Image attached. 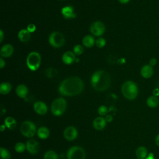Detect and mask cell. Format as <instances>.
Instances as JSON below:
<instances>
[{
  "instance_id": "cell-27",
  "label": "cell",
  "mask_w": 159,
  "mask_h": 159,
  "mask_svg": "<svg viewBox=\"0 0 159 159\" xmlns=\"http://www.w3.org/2000/svg\"><path fill=\"white\" fill-rule=\"evenodd\" d=\"M43 159H58V155L53 150H48L44 154Z\"/></svg>"
},
{
  "instance_id": "cell-9",
  "label": "cell",
  "mask_w": 159,
  "mask_h": 159,
  "mask_svg": "<svg viewBox=\"0 0 159 159\" xmlns=\"http://www.w3.org/2000/svg\"><path fill=\"white\" fill-rule=\"evenodd\" d=\"M90 31L96 36H101L105 31V25L101 21H96L91 25Z\"/></svg>"
},
{
  "instance_id": "cell-31",
  "label": "cell",
  "mask_w": 159,
  "mask_h": 159,
  "mask_svg": "<svg viewBox=\"0 0 159 159\" xmlns=\"http://www.w3.org/2000/svg\"><path fill=\"white\" fill-rule=\"evenodd\" d=\"M96 44L98 47L102 48L106 45V40L102 37H99L96 40Z\"/></svg>"
},
{
  "instance_id": "cell-25",
  "label": "cell",
  "mask_w": 159,
  "mask_h": 159,
  "mask_svg": "<svg viewBox=\"0 0 159 159\" xmlns=\"http://www.w3.org/2000/svg\"><path fill=\"white\" fill-rule=\"evenodd\" d=\"M11 84L8 82H3L0 85V93L2 94H7L11 90Z\"/></svg>"
},
{
  "instance_id": "cell-30",
  "label": "cell",
  "mask_w": 159,
  "mask_h": 159,
  "mask_svg": "<svg viewBox=\"0 0 159 159\" xmlns=\"http://www.w3.org/2000/svg\"><path fill=\"white\" fill-rule=\"evenodd\" d=\"M107 112H108V109H107V107L104 105H101V106H99L98 109V114L102 116H106Z\"/></svg>"
},
{
  "instance_id": "cell-3",
  "label": "cell",
  "mask_w": 159,
  "mask_h": 159,
  "mask_svg": "<svg viewBox=\"0 0 159 159\" xmlns=\"http://www.w3.org/2000/svg\"><path fill=\"white\" fill-rule=\"evenodd\" d=\"M121 91L123 96L129 100L135 99L139 93L137 85L132 81H125L122 86Z\"/></svg>"
},
{
  "instance_id": "cell-21",
  "label": "cell",
  "mask_w": 159,
  "mask_h": 159,
  "mask_svg": "<svg viewBox=\"0 0 159 159\" xmlns=\"http://www.w3.org/2000/svg\"><path fill=\"white\" fill-rule=\"evenodd\" d=\"M37 135L41 139H47L50 135V131L46 127H40L37 130Z\"/></svg>"
},
{
  "instance_id": "cell-19",
  "label": "cell",
  "mask_w": 159,
  "mask_h": 159,
  "mask_svg": "<svg viewBox=\"0 0 159 159\" xmlns=\"http://www.w3.org/2000/svg\"><path fill=\"white\" fill-rule=\"evenodd\" d=\"M148 155L147 149L143 146L138 147L135 151V155L137 159H145Z\"/></svg>"
},
{
  "instance_id": "cell-18",
  "label": "cell",
  "mask_w": 159,
  "mask_h": 159,
  "mask_svg": "<svg viewBox=\"0 0 159 159\" xmlns=\"http://www.w3.org/2000/svg\"><path fill=\"white\" fill-rule=\"evenodd\" d=\"M16 92L19 98H25L28 94V88L24 84H19L17 86Z\"/></svg>"
},
{
  "instance_id": "cell-35",
  "label": "cell",
  "mask_w": 159,
  "mask_h": 159,
  "mask_svg": "<svg viewBox=\"0 0 159 159\" xmlns=\"http://www.w3.org/2000/svg\"><path fill=\"white\" fill-rule=\"evenodd\" d=\"M145 159H155L154 157V154L153 153H149Z\"/></svg>"
},
{
  "instance_id": "cell-7",
  "label": "cell",
  "mask_w": 159,
  "mask_h": 159,
  "mask_svg": "<svg viewBox=\"0 0 159 159\" xmlns=\"http://www.w3.org/2000/svg\"><path fill=\"white\" fill-rule=\"evenodd\" d=\"M67 159H85L84 150L79 146H73L70 148L66 153Z\"/></svg>"
},
{
  "instance_id": "cell-41",
  "label": "cell",
  "mask_w": 159,
  "mask_h": 159,
  "mask_svg": "<svg viewBox=\"0 0 159 159\" xmlns=\"http://www.w3.org/2000/svg\"><path fill=\"white\" fill-rule=\"evenodd\" d=\"M0 35H1V37H0V42H1L3 40V32L2 30H0Z\"/></svg>"
},
{
  "instance_id": "cell-5",
  "label": "cell",
  "mask_w": 159,
  "mask_h": 159,
  "mask_svg": "<svg viewBox=\"0 0 159 159\" xmlns=\"http://www.w3.org/2000/svg\"><path fill=\"white\" fill-rule=\"evenodd\" d=\"M41 62V57L40 54L37 52H30L26 60L27 66L32 71L37 70L40 65Z\"/></svg>"
},
{
  "instance_id": "cell-39",
  "label": "cell",
  "mask_w": 159,
  "mask_h": 159,
  "mask_svg": "<svg viewBox=\"0 0 159 159\" xmlns=\"http://www.w3.org/2000/svg\"><path fill=\"white\" fill-rule=\"evenodd\" d=\"M6 127V126L5 125V124H2V125L0 126V130H1V132H3L4 130H5Z\"/></svg>"
},
{
  "instance_id": "cell-6",
  "label": "cell",
  "mask_w": 159,
  "mask_h": 159,
  "mask_svg": "<svg viewBox=\"0 0 159 159\" xmlns=\"http://www.w3.org/2000/svg\"><path fill=\"white\" fill-rule=\"evenodd\" d=\"M21 134L28 138L32 137L36 132V127L34 122L30 120L24 121L20 128Z\"/></svg>"
},
{
  "instance_id": "cell-15",
  "label": "cell",
  "mask_w": 159,
  "mask_h": 159,
  "mask_svg": "<svg viewBox=\"0 0 159 159\" xmlns=\"http://www.w3.org/2000/svg\"><path fill=\"white\" fill-rule=\"evenodd\" d=\"M14 51V48L11 44L4 45L1 48L0 55L2 57L7 58L12 55Z\"/></svg>"
},
{
  "instance_id": "cell-29",
  "label": "cell",
  "mask_w": 159,
  "mask_h": 159,
  "mask_svg": "<svg viewBox=\"0 0 159 159\" xmlns=\"http://www.w3.org/2000/svg\"><path fill=\"white\" fill-rule=\"evenodd\" d=\"M83 51H84V48H83V46H81V45H76L73 48V53L76 55H81L83 53Z\"/></svg>"
},
{
  "instance_id": "cell-28",
  "label": "cell",
  "mask_w": 159,
  "mask_h": 159,
  "mask_svg": "<svg viewBox=\"0 0 159 159\" xmlns=\"http://www.w3.org/2000/svg\"><path fill=\"white\" fill-rule=\"evenodd\" d=\"M14 149L17 153H22L26 149V145L22 142H17L14 146Z\"/></svg>"
},
{
  "instance_id": "cell-22",
  "label": "cell",
  "mask_w": 159,
  "mask_h": 159,
  "mask_svg": "<svg viewBox=\"0 0 159 159\" xmlns=\"http://www.w3.org/2000/svg\"><path fill=\"white\" fill-rule=\"evenodd\" d=\"M147 104L150 108H155L159 104V99L157 96H150L147 99Z\"/></svg>"
},
{
  "instance_id": "cell-40",
  "label": "cell",
  "mask_w": 159,
  "mask_h": 159,
  "mask_svg": "<svg viewBox=\"0 0 159 159\" xmlns=\"http://www.w3.org/2000/svg\"><path fill=\"white\" fill-rule=\"evenodd\" d=\"M118 1L122 4H127L130 1V0H118Z\"/></svg>"
},
{
  "instance_id": "cell-38",
  "label": "cell",
  "mask_w": 159,
  "mask_h": 159,
  "mask_svg": "<svg viewBox=\"0 0 159 159\" xmlns=\"http://www.w3.org/2000/svg\"><path fill=\"white\" fill-rule=\"evenodd\" d=\"M153 96H158L159 95V89H155L153 91Z\"/></svg>"
},
{
  "instance_id": "cell-23",
  "label": "cell",
  "mask_w": 159,
  "mask_h": 159,
  "mask_svg": "<svg viewBox=\"0 0 159 159\" xmlns=\"http://www.w3.org/2000/svg\"><path fill=\"white\" fill-rule=\"evenodd\" d=\"M4 124L6 127L10 130H13L16 128L17 122L14 118L12 117H7L4 120Z\"/></svg>"
},
{
  "instance_id": "cell-13",
  "label": "cell",
  "mask_w": 159,
  "mask_h": 159,
  "mask_svg": "<svg viewBox=\"0 0 159 159\" xmlns=\"http://www.w3.org/2000/svg\"><path fill=\"white\" fill-rule=\"evenodd\" d=\"M140 74L145 79L151 78L153 74V66L149 64L143 65L140 70Z\"/></svg>"
},
{
  "instance_id": "cell-20",
  "label": "cell",
  "mask_w": 159,
  "mask_h": 159,
  "mask_svg": "<svg viewBox=\"0 0 159 159\" xmlns=\"http://www.w3.org/2000/svg\"><path fill=\"white\" fill-rule=\"evenodd\" d=\"M18 37L22 42H28L30 39V33L26 29H22L18 33Z\"/></svg>"
},
{
  "instance_id": "cell-26",
  "label": "cell",
  "mask_w": 159,
  "mask_h": 159,
  "mask_svg": "<svg viewBox=\"0 0 159 159\" xmlns=\"http://www.w3.org/2000/svg\"><path fill=\"white\" fill-rule=\"evenodd\" d=\"M0 159H11V153L4 147L0 148Z\"/></svg>"
},
{
  "instance_id": "cell-4",
  "label": "cell",
  "mask_w": 159,
  "mask_h": 159,
  "mask_svg": "<svg viewBox=\"0 0 159 159\" xmlns=\"http://www.w3.org/2000/svg\"><path fill=\"white\" fill-rule=\"evenodd\" d=\"M66 101L63 98L55 99L51 104V112L55 116H61L66 111Z\"/></svg>"
},
{
  "instance_id": "cell-2",
  "label": "cell",
  "mask_w": 159,
  "mask_h": 159,
  "mask_svg": "<svg viewBox=\"0 0 159 159\" xmlns=\"http://www.w3.org/2000/svg\"><path fill=\"white\" fill-rule=\"evenodd\" d=\"M91 83L93 88L95 90L103 91L110 86L111 79L108 73L104 70H98L93 74Z\"/></svg>"
},
{
  "instance_id": "cell-17",
  "label": "cell",
  "mask_w": 159,
  "mask_h": 159,
  "mask_svg": "<svg viewBox=\"0 0 159 159\" xmlns=\"http://www.w3.org/2000/svg\"><path fill=\"white\" fill-rule=\"evenodd\" d=\"M75 54L71 51L66 52L62 56L63 62L66 65H70L73 63L75 61Z\"/></svg>"
},
{
  "instance_id": "cell-36",
  "label": "cell",
  "mask_w": 159,
  "mask_h": 159,
  "mask_svg": "<svg viewBox=\"0 0 159 159\" xmlns=\"http://www.w3.org/2000/svg\"><path fill=\"white\" fill-rule=\"evenodd\" d=\"M155 143L157 146L159 147V134L156 136L155 139Z\"/></svg>"
},
{
  "instance_id": "cell-32",
  "label": "cell",
  "mask_w": 159,
  "mask_h": 159,
  "mask_svg": "<svg viewBox=\"0 0 159 159\" xmlns=\"http://www.w3.org/2000/svg\"><path fill=\"white\" fill-rule=\"evenodd\" d=\"M36 29V27L34 24H30L27 25V30L30 32H34Z\"/></svg>"
},
{
  "instance_id": "cell-1",
  "label": "cell",
  "mask_w": 159,
  "mask_h": 159,
  "mask_svg": "<svg viewBox=\"0 0 159 159\" xmlns=\"http://www.w3.org/2000/svg\"><path fill=\"white\" fill-rule=\"evenodd\" d=\"M84 89V83L77 76L68 78L61 81L58 87L59 93L65 96H73L81 93Z\"/></svg>"
},
{
  "instance_id": "cell-11",
  "label": "cell",
  "mask_w": 159,
  "mask_h": 159,
  "mask_svg": "<svg viewBox=\"0 0 159 159\" xmlns=\"http://www.w3.org/2000/svg\"><path fill=\"white\" fill-rule=\"evenodd\" d=\"M26 149L32 155L37 154L40 149V146L38 142L34 139H31L27 141L26 142Z\"/></svg>"
},
{
  "instance_id": "cell-33",
  "label": "cell",
  "mask_w": 159,
  "mask_h": 159,
  "mask_svg": "<svg viewBox=\"0 0 159 159\" xmlns=\"http://www.w3.org/2000/svg\"><path fill=\"white\" fill-rule=\"evenodd\" d=\"M157 63V59L155 58H152L149 61V65H150L152 66L156 65Z\"/></svg>"
},
{
  "instance_id": "cell-34",
  "label": "cell",
  "mask_w": 159,
  "mask_h": 159,
  "mask_svg": "<svg viewBox=\"0 0 159 159\" xmlns=\"http://www.w3.org/2000/svg\"><path fill=\"white\" fill-rule=\"evenodd\" d=\"M113 119V117L111 115L109 114V115H106V117H105V120H106V122H110Z\"/></svg>"
},
{
  "instance_id": "cell-10",
  "label": "cell",
  "mask_w": 159,
  "mask_h": 159,
  "mask_svg": "<svg viewBox=\"0 0 159 159\" xmlns=\"http://www.w3.org/2000/svg\"><path fill=\"white\" fill-rule=\"evenodd\" d=\"M77 136L78 131L73 126H68L63 131V137L68 141H73L75 140Z\"/></svg>"
},
{
  "instance_id": "cell-16",
  "label": "cell",
  "mask_w": 159,
  "mask_h": 159,
  "mask_svg": "<svg viewBox=\"0 0 159 159\" xmlns=\"http://www.w3.org/2000/svg\"><path fill=\"white\" fill-rule=\"evenodd\" d=\"M61 14L66 19L75 18L76 14L74 12L73 8L70 6H66L61 9Z\"/></svg>"
},
{
  "instance_id": "cell-24",
  "label": "cell",
  "mask_w": 159,
  "mask_h": 159,
  "mask_svg": "<svg viewBox=\"0 0 159 159\" xmlns=\"http://www.w3.org/2000/svg\"><path fill=\"white\" fill-rule=\"evenodd\" d=\"M82 42H83V44L84 47H86L87 48H89V47H91L94 45L95 40H94V39L93 36L88 35H86L83 37Z\"/></svg>"
},
{
  "instance_id": "cell-8",
  "label": "cell",
  "mask_w": 159,
  "mask_h": 159,
  "mask_svg": "<svg viewBox=\"0 0 159 159\" xmlns=\"http://www.w3.org/2000/svg\"><path fill=\"white\" fill-rule=\"evenodd\" d=\"M48 42L52 47L59 48L64 45L65 39L61 33L59 32H53L49 35Z\"/></svg>"
},
{
  "instance_id": "cell-14",
  "label": "cell",
  "mask_w": 159,
  "mask_h": 159,
  "mask_svg": "<svg viewBox=\"0 0 159 159\" xmlns=\"http://www.w3.org/2000/svg\"><path fill=\"white\" fill-rule=\"evenodd\" d=\"M93 125L97 130H103L106 125V120L102 117H98L93 120Z\"/></svg>"
},
{
  "instance_id": "cell-12",
  "label": "cell",
  "mask_w": 159,
  "mask_h": 159,
  "mask_svg": "<svg viewBox=\"0 0 159 159\" xmlns=\"http://www.w3.org/2000/svg\"><path fill=\"white\" fill-rule=\"evenodd\" d=\"M34 109L37 114L42 116L47 113L48 107L45 102L41 101H38L34 104Z\"/></svg>"
},
{
  "instance_id": "cell-37",
  "label": "cell",
  "mask_w": 159,
  "mask_h": 159,
  "mask_svg": "<svg viewBox=\"0 0 159 159\" xmlns=\"http://www.w3.org/2000/svg\"><path fill=\"white\" fill-rule=\"evenodd\" d=\"M4 66H5V61H4V60L2 58H1V59H0V66H1V68H2Z\"/></svg>"
}]
</instances>
